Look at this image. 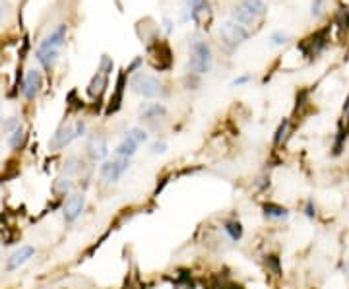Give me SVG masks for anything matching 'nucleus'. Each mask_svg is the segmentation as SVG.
Instances as JSON below:
<instances>
[{
  "instance_id": "f8f14e48",
  "label": "nucleus",
  "mask_w": 349,
  "mask_h": 289,
  "mask_svg": "<svg viewBox=\"0 0 349 289\" xmlns=\"http://www.w3.org/2000/svg\"><path fill=\"white\" fill-rule=\"evenodd\" d=\"M138 148H140V144L132 138L130 134H126V136L120 140V144L115 148V154H116V158H128L130 159L132 156H136Z\"/></svg>"
},
{
  "instance_id": "4468645a",
  "label": "nucleus",
  "mask_w": 349,
  "mask_h": 289,
  "mask_svg": "<svg viewBox=\"0 0 349 289\" xmlns=\"http://www.w3.org/2000/svg\"><path fill=\"white\" fill-rule=\"evenodd\" d=\"M264 216L268 217V219H287V217H289V212H287V208H283V206L266 204V206H264Z\"/></svg>"
},
{
  "instance_id": "bb28decb",
  "label": "nucleus",
  "mask_w": 349,
  "mask_h": 289,
  "mask_svg": "<svg viewBox=\"0 0 349 289\" xmlns=\"http://www.w3.org/2000/svg\"><path fill=\"white\" fill-rule=\"evenodd\" d=\"M18 126H20V124H18V118H16V116H12V118H8V120L4 122V130L10 132V134H12V132H14L16 128H18Z\"/></svg>"
},
{
  "instance_id": "c756f323",
  "label": "nucleus",
  "mask_w": 349,
  "mask_h": 289,
  "mask_svg": "<svg viewBox=\"0 0 349 289\" xmlns=\"http://www.w3.org/2000/svg\"><path fill=\"white\" fill-rule=\"evenodd\" d=\"M70 188H72V185H70V183H68V179H66V181H64V183H60V190H62V192H68V190H70Z\"/></svg>"
},
{
  "instance_id": "c85d7f7f",
  "label": "nucleus",
  "mask_w": 349,
  "mask_h": 289,
  "mask_svg": "<svg viewBox=\"0 0 349 289\" xmlns=\"http://www.w3.org/2000/svg\"><path fill=\"white\" fill-rule=\"evenodd\" d=\"M248 80H250V76L248 74H245V76H239V78H235L231 82V86L233 87H237V86H243V84H247Z\"/></svg>"
},
{
  "instance_id": "0eeeda50",
  "label": "nucleus",
  "mask_w": 349,
  "mask_h": 289,
  "mask_svg": "<svg viewBox=\"0 0 349 289\" xmlns=\"http://www.w3.org/2000/svg\"><path fill=\"white\" fill-rule=\"evenodd\" d=\"M33 256H35V246H31V245L20 246V248H16L14 252L8 256V260H6V270H8V272L20 270V268H22L24 264H28Z\"/></svg>"
},
{
  "instance_id": "b1692460",
  "label": "nucleus",
  "mask_w": 349,
  "mask_h": 289,
  "mask_svg": "<svg viewBox=\"0 0 349 289\" xmlns=\"http://www.w3.org/2000/svg\"><path fill=\"white\" fill-rule=\"evenodd\" d=\"M99 72H103L105 76H109V74L113 72V60L107 57V55L101 58V66H99Z\"/></svg>"
},
{
  "instance_id": "f3484780",
  "label": "nucleus",
  "mask_w": 349,
  "mask_h": 289,
  "mask_svg": "<svg viewBox=\"0 0 349 289\" xmlns=\"http://www.w3.org/2000/svg\"><path fill=\"white\" fill-rule=\"evenodd\" d=\"M189 12L192 20H198L200 12H210V4L208 0H189Z\"/></svg>"
},
{
  "instance_id": "2eb2a0df",
  "label": "nucleus",
  "mask_w": 349,
  "mask_h": 289,
  "mask_svg": "<svg viewBox=\"0 0 349 289\" xmlns=\"http://www.w3.org/2000/svg\"><path fill=\"white\" fill-rule=\"evenodd\" d=\"M165 115H167V109L161 103H151V105H145L144 109H142V116H144L145 120H155V118Z\"/></svg>"
},
{
  "instance_id": "a211bd4d",
  "label": "nucleus",
  "mask_w": 349,
  "mask_h": 289,
  "mask_svg": "<svg viewBox=\"0 0 349 289\" xmlns=\"http://www.w3.org/2000/svg\"><path fill=\"white\" fill-rule=\"evenodd\" d=\"M223 231H225V235H227L231 241H239V239L243 237V227H241L239 221H227V223L223 225Z\"/></svg>"
},
{
  "instance_id": "f03ea898",
  "label": "nucleus",
  "mask_w": 349,
  "mask_h": 289,
  "mask_svg": "<svg viewBox=\"0 0 349 289\" xmlns=\"http://www.w3.org/2000/svg\"><path fill=\"white\" fill-rule=\"evenodd\" d=\"M84 134H86V122H82V120H78L74 124H68V126H60L55 132V136L51 138V148L53 150H62V148L72 144L74 140L82 138Z\"/></svg>"
},
{
  "instance_id": "393cba45",
  "label": "nucleus",
  "mask_w": 349,
  "mask_h": 289,
  "mask_svg": "<svg viewBox=\"0 0 349 289\" xmlns=\"http://www.w3.org/2000/svg\"><path fill=\"white\" fill-rule=\"evenodd\" d=\"M322 4H324V0H312V4H310V16L312 18H318L322 14Z\"/></svg>"
},
{
  "instance_id": "cd10ccee",
  "label": "nucleus",
  "mask_w": 349,
  "mask_h": 289,
  "mask_svg": "<svg viewBox=\"0 0 349 289\" xmlns=\"http://www.w3.org/2000/svg\"><path fill=\"white\" fill-rule=\"evenodd\" d=\"M167 152V144L165 142H155L151 144V154H165Z\"/></svg>"
},
{
  "instance_id": "473e14b6",
  "label": "nucleus",
  "mask_w": 349,
  "mask_h": 289,
  "mask_svg": "<svg viewBox=\"0 0 349 289\" xmlns=\"http://www.w3.org/2000/svg\"><path fill=\"white\" fill-rule=\"evenodd\" d=\"M0 20H2V6H0Z\"/></svg>"
},
{
  "instance_id": "412c9836",
  "label": "nucleus",
  "mask_w": 349,
  "mask_h": 289,
  "mask_svg": "<svg viewBox=\"0 0 349 289\" xmlns=\"http://www.w3.org/2000/svg\"><path fill=\"white\" fill-rule=\"evenodd\" d=\"M287 128H289V120L285 118V120L279 124L276 136H274V144H281V142H283V138H285V134H287Z\"/></svg>"
},
{
  "instance_id": "aec40b11",
  "label": "nucleus",
  "mask_w": 349,
  "mask_h": 289,
  "mask_svg": "<svg viewBox=\"0 0 349 289\" xmlns=\"http://www.w3.org/2000/svg\"><path fill=\"white\" fill-rule=\"evenodd\" d=\"M22 142H24V128H22V126H18V128H16L12 134H10V138H8V144H10V148L18 150Z\"/></svg>"
},
{
  "instance_id": "9b49d317",
  "label": "nucleus",
  "mask_w": 349,
  "mask_h": 289,
  "mask_svg": "<svg viewBox=\"0 0 349 289\" xmlns=\"http://www.w3.org/2000/svg\"><path fill=\"white\" fill-rule=\"evenodd\" d=\"M87 154H89V158L93 159V161H101V159H105L109 156V146H107V142L103 138L95 136L87 144Z\"/></svg>"
},
{
  "instance_id": "ddd939ff",
  "label": "nucleus",
  "mask_w": 349,
  "mask_h": 289,
  "mask_svg": "<svg viewBox=\"0 0 349 289\" xmlns=\"http://www.w3.org/2000/svg\"><path fill=\"white\" fill-rule=\"evenodd\" d=\"M233 18H235V22L241 24V26H248V24H254V22H256V16L250 14L243 4H237V6H235V10H233Z\"/></svg>"
},
{
  "instance_id": "6ab92c4d",
  "label": "nucleus",
  "mask_w": 349,
  "mask_h": 289,
  "mask_svg": "<svg viewBox=\"0 0 349 289\" xmlns=\"http://www.w3.org/2000/svg\"><path fill=\"white\" fill-rule=\"evenodd\" d=\"M107 84V76L103 72H97L93 76V80H91V84H89V93L91 95H99L103 91V87Z\"/></svg>"
},
{
  "instance_id": "39448f33",
  "label": "nucleus",
  "mask_w": 349,
  "mask_h": 289,
  "mask_svg": "<svg viewBox=\"0 0 349 289\" xmlns=\"http://www.w3.org/2000/svg\"><path fill=\"white\" fill-rule=\"evenodd\" d=\"M130 167V159L128 158H115L105 161L101 167H99V175L105 183H116L122 175L128 171Z\"/></svg>"
},
{
  "instance_id": "9d476101",
  "label": "nucleus",
  "mask_w": 349,
  "mask_h": 289,
  "mask_svg": "<svg viewBox=\"0 0 349 289\" xmlns=\"http://www.w3.org/2000/svg\"><path fill=\"white\" fill-rule=\"evenodd\" d=\"M326 33H328V29H322L318 33H314L310 39H306V45H303V51H305L306 57H316L320 51L326 47V43H328Z\"/></svg>"
},
{
  "instance_id": "423d86ee",
  "label": "nucleus",
  "mask_w": 349,
  "mask_h": 289,
  "mask_svg": "<svg viewBox=\"0 0 349 289\" xmlns=\"http://www.w3.org/2000/svg\"><path fill=\"white\" fill-rule=\"evenodd\" d=\"M84 208H86V196H84L82 192L70 194V196L66 198V202H64V219H66L68 223H74L78 217L82 216Z\"/></svg>"
},
{
  "instance_id": "5701e85b",
  "label": "nucleus",
  "mask_w": 349,
  "mask_h": 289,
  "mask_svg": "<svg viewBox=\"0 0 349 289\" xmlns=\"http://www.w3.org/2000/svg\"><path fill=\"white\" fill-rule=\"evenodd\" d=\"M128 134H130L132 138H134V140H136V142H138L140 146L144 144V142H147V132L142 130V128H132Z\"/></svg>"
},
{
  "instance_id": "a878e982",
  "label": "nucleus",
  "mask_w": 349,
  "mask_h": 289,
  "mask_svg": "<svg viewBox=\"0 0 349 289\" xmlns=\"http://www.w3.org/2000/svg\"><path fill=\"white\" fill-rule=\"evenodd\" d=\"M305 216L308 217V219H314V216H316V206H314V202H312V200H306Z\"/></svg>"
},
{
  "instance_id": "20e7f679",
  "label": "nucleus",
  "mask_w": 349,
  "mask_h": 289,
  "mask_svg": "<svg viewBox=\"0 0 349 289\" xmlns=\"http://www.w3.org/2000/svg\"><path fill=\"white\" fill-rule=\"evenodd\" d=\"M219 35L227 49H237L239 45H243L248 39L247 28L237 22H223L219 28Z\"/></svg>"
},
{
  "instance_id": "7c9ffc66",
  "label": "nucleus",
  "mask_w": 349,
  "mask_h": 289,
  "mask_svg": "<svg viewBox=\"0 0 349 289\" xmlns=\"http://www.w3.org/2000/svg\"><path fill=\"white\" fill-rule=\"evenodd\" d=\"M343 113H345V115L349 116V97L345 99V105H343Z\"/></svg>"
},
{
  "instance_id": "1a4fd4ad",
  "label": "nucleus",
  "mask_w": 349,
  "mask_h": 289,
  "mask_svg": "<svg viewBox=\"0 0 349 289\" xmlns=\"http://www.w3.org/2000/svg\"><path fill=\"white\" fill-rule=\"evenodd\" d=\"M41 89V74L37 70H28L26 72V78H24V87H22V95L26 99H33Z\"/></svg>"
},
{
  "instance_id": "f257e3e1",
  "label": "nucleus",
  "mask_w": 349,
  "mask_h": 289,
  "mask_svg": "<svg viewBox=\"0 0 349 289\" xmlns=\"http://www.w3.org/2000/svg\"><path fill=\"white\" fill-rule=\"evenodd\" d=\"M212 49L206 41H194L190 45V58H189V68L190 72L198 74H208L212 68Z\"/></svg>"
},
{
  "instance_id": "7ed1b4c3",
  "label": "nucleus",
  "mask_w": 349,
  "mask_h": 289,
  "mask_svg": "<svg viewBox=\"0 0 349 289\" xmlns=\"http://www.w3.org/2000/svg\"><path fill=\"white\" fill-rule=\"evenodd\" d=\"M130 87L138 93V95H142V97H147V99H151V97H157L161 93V82L157 78H153V76H149V74H144V72H138L132 76L130 80Z\"/></svg>"
},
{
  "instance_id": "72a5a7b5",
  "label": "nucleus",
  "mask_w": 349,
  "mask_h": 289,
  "mask_svg": "<svg viewBox=\"0 0 349 289\" xmlns=\"http://www.w3.org/2000/svg\"><path fill=\"white\" fill-rule=\"evenodd\" d=\"M0 122H2V115H0Z\"/></svg>"
},
{
  "instance_id": "2f4dec72",
  "label": "nucleus",
  "mask_w": 349,
  "mask_h": 289,
  "mask_svg": "<svg viewBox=\"0 0 349 289\" xmlns=\"http://www.w3.org/2000/svg\"><path fill=\"white\" fill-rule=\"evenodd\" d=\"M343 272H347V275H349V264L345 266V268H343Z\"/></svg>"
},
{
  "instance_id": "6e6552de",
  "label": "nucleus",
  "mask_w": 349,
  "mask_h": 289,
  "mask_svg": "<svg viewBox=\"0 0 349 289\" xmlns=\"http://www.w3.org/2000/svg\"><path fill=\"white\" fill-rule=\"evenodd\" d=\"M66 33H68L66 24H60V26H57V28L45 37L37 49H55V51H60V47L66 41Z\"/></svg>"
},
{
  "instance_id": "4be33fe9",
  "label": "nucleus",
  "mask_w": 349,
  "mask_h": 289,
  "mask_svg": "<svg viewBox=\"0 0 349 289\" xmlns=\"http://www.w3.org/2000/svg\"><path fill=\"white\" fill-rule=\"evenodd\" d=\"M287 39H289V35H287V33H283V31H274V33L270 35V41H272V45H276V47H279V45H285V43H287Z\"/></svg>"
},
{
  "instance_id": "dca6fc26",
  "label": "nucleus",
  "mask_w": 349,
  "mask_h": 289,
  "mask_svg": "<svg viewBox=\"0 0 349 289\" xmlns=\"http://www.w3.org/2000/svg\"><path fill=\"white\" fill-rule=\"evenodd\" d=\"M241 4H243V6H245V8H247L252 16H256V18L264 16V14H266V10H268V6H266V2H264V0H243Z\"/></svg>"
}]
</instances>
